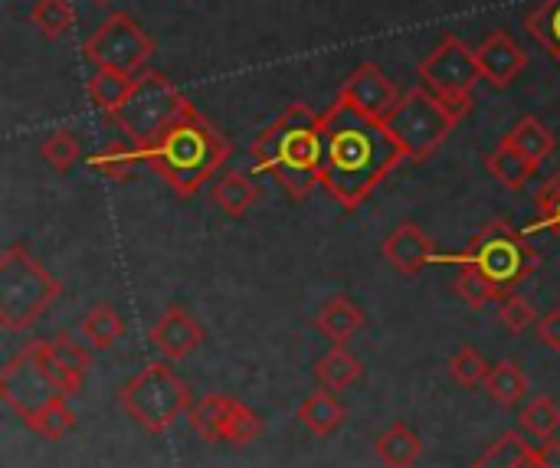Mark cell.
Masks as SVG:
<instances>
[{
  "label": "cell",
  "mask_w": 560,
  "mask_h": 468,
  "mask_svg": "<svg viewBox=\"0 0 560 468\" xmlns=\"http://www.w3.org/2000/svg\"><path fill=\"white\" fill-rule=\"evenodd\" d=\"M400 161L404 151L384 121L364 118L345 102L322 115V187L345 210H358Z\"/></svg>",
  "instance_id": "cell-1"
},
{
  "label": "cell",
  "mask_w": 560,
  "mask_h": 468,
  "mask_svg": "<svg viewBox=\"0 0 560 468\" xmlns=\"http://www.w3.org/2000/svg\"><path fill=\"white\" fill-rule=\"evenodd\" d=\"M253 164L259 174L276 177L292 200L308 197L322 187V115L305 102H292L256 134Z\"/></svg>",
  "instance_id": "cell-2"
},
{
  "label": "cell",
  "mask_w": 560,
  "mask_h": 468,
  "mask_svg": "<svg viewBox=\"0 0 560 468\" xmlns=\"http://www.w3.org/2000/svg\"><path fill=\"white\" fill-rule=\"evenodd\" d=\"M141 151L144 161L167 180L177 197H194L230 157L226 138L197 108H190L180 121H174L158 141Z\"/></svg>",
  "instance_id": "cell-3"
},
{
  "label": "cell",
  "mask_w": 560,
  "mask_h": 468,
  "mask_svg": "<svg viewBox=\"0 0 560 468\" xmlns=\"http://www.w3.org/2000/svg\"><path fill=\"white\" fill-rule=\"evenodd\" d=\"M463 112L433 95L430 89H407L394 112L384 118V131L394 138V144L404 151L407 161L423 164L430 161L440 144L456 131Z\"/></svg>",
  "instance_id": "cell-4"
},
{
  "label": "cell",
  "mask_w": 560,
  "mask_h": 468,
  "mask_svg": "<svg viewBox=\"0 0 560 468\" xmlns=\"http://www.w3.org/2000/svg\"><path fill=\"white\" fill-rule=\"evenodd\" d=\"M62 285L23 246H7L0 256V325L26 331L59 299Z\"/></svg>",
  "instance_id": "cell-5"
},
{
  "label": "cell",
  "mask_w": 560,
  "mask_h": 468,
  "mask_svg": "<svg viewBox=\"0 0 560 468\" xmlns=\"http://www.w3.org/2000/svg\"><path fill=\"white\" fill-rule=\"evenodd\" d=\"M190 98L177 92V85L158 72V69H144L135 75V85L128 92V98L121 102V108L112 115L115 125L131 138V144L148 148L151 141H158L174 121H180L190 112Z\"/></svg>",
  "instance_id": "cell-6"
},
{
  "label": "cell",
  "mask_w": 560,
  "mask_h": 468,
  "mask_svg": "<svg viewBox=\"0 0 560 468\" xmlns=\"http://www.w3.org/2000/svg\"><path fill=\"white\" fill-rule=\"evenodd\" d=\"M190 407H194L190 387L164 361L148 364L138 377H131L121 387L125 417L135 420L144 433H154V436L174 430L190 413Z\"/></svg>",
  "instance_id": "cell-7"
},
{
  "label": "cell",
  "mask_w": 560,
  "mask_h": 468,
  "mask_svg": "<svg viewBox=\"0 0 560 468\" xmlns=\"http://www.w3.org/2000/svg\"><path fill=\"white\" fill-rule=\"evenodd\" d=\"M456 262H469V266L482 269L509 295L525 279H532L538 272L541 253L509 220H495L472 239V246L466 253L456 256Z\"/></svg>",
  "instance_id": "cell-8"
},
{
  "label": "cell",
  "mask_w": 560,
  "mask_h": 468,
  "mask_svg": "<svg viewBox=\"0 0 560 468\" xmlns=\"http://www.w3.org/2000/svg\"><path fill=\"white\" fill-rule=\"evenodd\" d=\"M417 75L423 79V85L440 95L443 102H450L453 108H459L463 115L469 112L472 92L482 79L476 49H469L459 36H446L417 69Z\"/></svg>",
  "instance_id": "cell-9"
},
{
  "label": "cell",
  "mask_w": 560,
  "mask_h": 468,
  "mask_svg": "<svg viewBox=\"0 0 560 468\" xmlns=\"http://www.w3.org/2000/svg\"><path fill=\"white\" fill-rule=\"evenodd\" d=\"M154 52L151 36L128 16V13H112L105 16L95 33L85 39V56L98 69H118L128 75H138Z\"/></svg>",
  "instance_id": "cell-10"
},
{
  "label": "cell",
  "mask_w": 560,
  "mask_h": 468,
  "mask_svg": "<svg viewBox=\"0 0 560 468\" xmlns=\"http://www.w3.org/2000/svg\"><path fill=\"white\" fill-rule=\"evenodd\" d=\"M0 397L3 403L20 417V423L26 426L30 420H36L43 410H49L52 403L66 400V394L52 384V377L43 371V364L36 361V354L30 351V344L7 361L3 374H0Z\"/></svg>",
  "instance_id": "cell-11"
},
{
  "label": "cell",
  "mask_w": 560,
  "mask_h": 468,
  "mask_svg": "<svg viewBox=\"0 0 560 468\" xmlns=\"http://www.w3.org/2000/svg\"><path fill=\"white\" fill-rule=\"evenodd\" d=\"M30 351L36 354V361L43 364V371L52 377V384L66 394V397H79L85 387V374L92 367V354L69 338L66 331L52 335V338H36L30 341Z\"/></svg>",
  "instance_id": "cell-12"
},
{
  "label": "cell",
  "mask_w": 560,
  "mask_h": 468,
  "mask_svg": "<svg viewBox=\"0 0 560 468\" xmlns=\"http://www.w3.org/2000/svg\"><path fill=\"white\" fill-rule=\"evenodd\" d=\"M338 102H345L348 108H354L364 118L384 121L394 112V105L400 102V89L381 66L364 62L348 75V82L338 92Z\"/></svg>",
  "instance_id": "cell-13"
},
{
  "label": "cell",
  "mask_w": 560,
  "mask_h": 468,
  "mask_svg": "<svg viewBox=\"0 0 560 468\" xmlns=\"http://www.w3.org/2000/svg\"><path fill=\"white\" fill-rule=\"evenodd\" d=\"M476 59L482 69V79L492 89H509L528 66L525 49L515 43V36L509 30H492L479 46H476Z\"/></svg>",
  "instance_id": "cell-14"
},
{
  "label": "cell",
  "mask_w": 560,
  "mask_h": 468,
  "mask_svg": "<svg viewBox=\"0 0 560 468\" xmlns=\"http://www.w3.org/2000/svg\"><path fill=\"white\" fill-rule=\"evenodd\" d=\"M381 253H384V262H387L394 272H400V276H420V272L436 259L433 239H430L427 230L417 226V223H400V226H394V230L387 233Z\"/></svg>",
  "instance_id": "cell-15"
},
{
  "label": "cell",
  "mask_w": 560,
  "mask_h": 468,
  "mask_svg": "<svg viewBox=\"0 0 560 468\" xmlns=\"http://www.w3.org/2000/svg\"><path fill=\"white\" fill-rule=\"evenodd\" d=\"M151 344H154L167 361H184V358H190V354L203 344V328H200V321H197L187 308L171 305V308L158 318V325L151 328Z\"/></svg>",
  "instance_id": "cell-16"
},
{
  "label": "cell",
  "mask_w": 560,
  "mask_h": 468,
  "mask_svg": "<svg viewBox=\"0 0 560 468\" xmlns=\"http://www.w3.org/2000/svg\"><path fill=\"white\" fill-rule=\"evenodd\" d=\"M368 315L361 305H354L348 295H331L318 315H315V328L331 341V344H348L361 328H364Z\"/></svg>",
  "instance_id": "cell-17"
},
{
  "label": "cell",
  "mask_w": 560,
  "mask_h": 468,
  "mask_svg": "<svg viewBox=\"0 0 560 468\" xmlns=\"http://www.w3.org/2000/svg\"><path fill=\"white\" fill-rule=\"evenodd\" d=\"M299 423L312 433V436H331L341 430V423L348 420V407L331 394V390H315L308 394L299 410H295Z\"/></svg>",
  "instance_id": "cell-18"
},
{
  "label": "cell",
  "mask_w": 560,
  "mask_h": 468,
  "mask_svg": "<svg viewBox=\"0 0 560 468\" xmlns=\"http://www.w3.org/2000/svg\"><path fill=\"white\" fill-rule=\"evenodd\" d=\"M374 456L384 468H413L423 456V440L404 420H397L374 440Z\"/></svg>",
  "instance_id": "cell-19"
},
{
  "label": "cell",
  "mask_w": 560,
  "mask_h": 468,
  "mask_svg": "<svg viewBox=\"0 0 560 468\" xmlns=\"http://www.w3.org/2000/svg\"><path fill=\"white\" fill-rule=\"evenodd\" d=\"M361 374H364V364L345 344H331V351L315 361V381L331 394L354 387L361 381Z\"/></svg>",
  "instance_id": "cell-20"
},
{
  "label": "cell",
  "mask_w": 560,
  "mask_h": 468,
  "mask_svg": "<svg viewBox=\"0 0 560 468\" xmlns=\"http://www.w3.org/2000/svg\"><path fill=\"white\" fill-rule=\"evenodd\" d=\"M233 407H236L233 397L207 394V397H200V400L190 407L187 423H190V430H194L200 440H207V443H223V430H226V423H230Z\"/></svg>",
  "instance_id": "cell-21"
},
{
  "label": "cell",
  "mask_w": 560,
  "mask_h": 468,
  "mask_svg": "<svg viewBox=\"0 0 560 468\" xmlns=\"http://www.w3.org/2000/svg\"><path fill=\"white\" fill-rule=\"evenodd\" d=\"M489 174L509 187V190H522L525 184H532V177L538 174V164L532 157H525L518 148H512L509 141H502L492 154H489Z\"/></svg>",
  "instance_id": "cell-22"
},
{
  "label": "cell",
  "mask_w": 560,
  "mask_h": 468,
  "mask_svg": "<svg viewBox=\"0 0 560 468\" xmlns=\"http://www.w3.org/2000/svg\"><path fill=\"white\" fill-rule=\"evenodd\" d=\"M528 387H532L528 384V374L518 367V361H499V364H492V371H489V377L482 384V390L489 394V400L499 403V407L522 403L525 394H528Z\"/></svg>",
  "instance_id": "cell-23"
},
{
  "label": "cell",
  "mask_w": 560,
  "mask_h": 468,
  "mask_svg": "<svg viewBox=\"0 0 560 468\" xmlns=\"http://www.w3.org/2000/svg\"><path fill=\"white\" fill-rule=\"evenodd\" d=\"M502 141H509L512 148H518L525 157H532L538 167L545 164V157H551L555 154V148H558V141H555V134H551V128L541 121V118H535V115H525Z\"/></svg>",
  "instance_id": "cell-24"
},
{
  "label": "cell",
  "mask_w": 560,
  "mask_h": 468,
  "mask_svg": "<svg viewBox=\"0 0 560 468\" xmlns=\"http://www.w3.org/2000/svg\"><path fill=\"white\" fill-rule=\"evenodd\" d=\"M210 197H213V203H217L226 217H246L249 207L259 200V190H256V184H253L246 174L226 171V174L213 184Z\"/></svg>",
  "instance_id": "cell-25"
},
{
  "label": "cell",
  "mask_w": 560,
  "mask_h": 468,
  "mask_svg": "<svg viewBox=\"0 0 560 468\" xmlns=\"http://www.w3.org/2000/svg\"><path fill=\"white\" fill-rule=\"evenodd\" d=\"M131 85H135V75L118 72V69H98L95 66V72L89 75V85L85 89H89V98L95 102L98 112L115 115L121 108V102L128 98Z\"/></svg>",
  "instance_id": "cell-26"
},
{
  "label": "cell",
  "mask_w": 560,
  "mask_h": 468,
  "mask_svg": "<svg viewBox=\"0 0 560 468\" xmlns=\"http://www.w3.org/2000/svg\"><path fill=\"white\" fill-rule=\"evenodd\" d=\"M79 335H82V341H85L92 351H112V348L121 341V335H125V321H121V315H118L112 305H95V308L82 318Z\"/></svg>",
  "instance_id": "cell-27"
},
{
  "label": "cell",
  "mask_w": 560,
  "mask_h": 468,
  "mask_svg": "<svg viewBox=\"0 0 560 468\" xmlns=\"http://www.w3.org/2000/svg\"><path fill=\"white\" fill-rule=\"evenodd\" d=\"M141 161H144V151L138 144H125V141H112L89 157V164L112 180H128Z\"/></svg>",
  "instance_id": "cell-28"
},
{
  "label": "cell",
  "mask_w": 560,
  "mask_h": 468,
  "mask_svg": "<svg viewBox=\"0 0 560 468\" xmlns=\"http://www.w3.org/2000/svg\"><path fill=\"white\" fill-rule=\"evenodd\" d=\"M456 292H459V299H463L466 305H472V308H482V305H489V302H502V299H505V292H502L482 269H476V266H469V262H459Z\"/></svg>",
  "instance_id": "cell-29"
},
{
  "label": "cell",
  "mask_w": 560,
  "mask_h": 468,
  "mask_svg": "<svg viewBox=\"0 0 560 468\" xmlns=\"http://www.w3.org/2000/svg\"><path fill=\"white\" fill-rule=\"evenodd\" d=\"M446 371H450V377H453L459 387H466V390H476V387H482V384H486V377H489L492 364L486 361V354H482L479 348H472V344H463V348H459V351L450 358Z\"/></svg>",
  "instance_id": "cell-30"
},
{
  "label": "cell",
  "mask_w": 560,
  "mask_h": 468,
  "mask_svg": "<svg viewBox=\"0 0 560 468\" xmlns=\"http://www.w3.org/2000/svg\"><path fill=\"white\" fill-rule=\"evenodd\" d=\"M525 26L548 52H555V59L560 62V0H541L525 16Z\"/></svg>",
  "instance_id": "cell-31"
},
{
  "label": "cell",
  "mask_w": 560,
  "mask_h": 468,
  "mask_svg": "<svg viewBox=\"0 0 560 468\" xmlns=\"http://www.w3.org/2000/svg\"><path fill=\"white\" fill-rule=\"evenodd\" d=\"M518 426H522L528 436L541 440V443H545V440H555V433L560 430V407L551 397H535V400L522 410Z\"/></svg>",
  "instance_id": "cell-32"
},
{
  "label": "cell",
  "mask_w": 560,
  "mask_h": 468,
  "mask_svg": "<svg viewBox=\"0 0 560 468\" xmlns=\"http://www.w3.org/2000/svg\"><path fill=\"white\" fill-rule=\"evenodd\" d=\"M72 426H75V413H72V407H69V397L59 400V403H52L49 410H43L36 420L26 423V430H30L33 436H39V440H46V443L66 440V436L72 433Z\"/></svg>",
  "instance_id": "cell-33"
},
{
  "label": "cell",
  "mask_w": 560,
  "mask_h": 468,
  "mask_svg": "<svg viewBox=\"0 0 560 468\" xmlns=\"http://www.w3.org/2000/svg\"><path fill=\"white\" fill-rule=\"evenodd\" d=\"M532 449L535 446H528L522 433H505L486 446V453L472 463V468H512L515 463H522Z\"/></svg>",
  "instance_id": "cell-34"
},
{
  "label": "cell",
  "mask_w": 560,
  "mask_h": 468,
  "mask_svg": "<svg viewBox=\"0 0 560 468\" xmlns=\"http://www.w3.org/2000/svg\"><path fill=\"white\" fill-rule=\"evenodd\" d=\"M30 23L46 36V39H59L62 33H69L72 26V7L66 0H36Z\"/></svg>",
  "instance_id": "cell-35"
},
{
  "label": "cell",
  "mask_w": 560,
  "mask_h": 468,
  "mask_svg": "<svg viewBox=\"0 0 560 468\" xmlns=\"http://www.w3.org/2000/svg\"><path fill=\"white\" fill-rule=\"evenodd\" d=\"M43 161H46L49 171L66 174V171L79 161V141H75V134L66 131V128L52 131V134L43 141Z\"/></svg>",
  "instance_id": "cell-36"
},
{
  "label": "cell",
  "mask_w": 560,
  "mask_h": 468,
  "mask_svg": "<svg viewBox=\"0 0 560 468\" xmlns=\"http://www.w3.org/2000/svg\"><path fill=\"white\" fill-rule=\"evenodd\" d=\"M259 433H262L259 413L236 400V407H233V413H230V423H226V430H223V443H226V446H249V443L259 440Z\"/></svg>",
  "instance_id": "cell-37"
},
{
  "label": "cell",
  "mask_w": 560,
  "mask_h": 468,
  "mask_svg": "<svg viewBox=\"0 0 560 468\" xmlns=\"http://www.w3.org/2000/svg\"><path fill=\"white\" fill-rule=\"evenodd\" d=\"M535 305L525 299V295H518V292H509L505 299H502V305H499V321L512 331V335H522V331H528L532 325H535Z\"/></svg>",
  "instance_id": "cell-38"
},
{
  "label": "cell",
  "mask_w": 560,
  "mask_h": 468,
  "mask_svg": "<svg viewBox=\"0 0 560 468\" xmlns=\"http://www.w3.org/2000/svg\"><path fill=\"white\" fill-rule=\"evenodd\" d=\"M538 226L551 230L560 236V174H555L541 190H538Z\"/></svg>",
  "instance_id": "cell-39"
},
{
  "label": "cell",
  "mask_w": 560,
  "mask_h": 468,
  "mask_svg": "<svg viewBox=\"0 0 560 468\" xmlns=\"http://www.w3.org/2000/svg\"><path fill=\"white\" fill-rule=\"evenodd\" d=\"M535 328H538V341H541L548 351H558L560 354V305L558 308H551L548 315H541Z\"/></svg>",
  "instance_id": "cell-40"
},
{
  "label": "cell",
  "mask_w": 560,
  "mask_h": 468,
  "mask_svg": "<svg viewBox=\"0 0 560 468\" xmlns=\"http://www.w3.org/2000/svg\"><path fill=\"white\" fill-rule=\"evenodd\" d=\"M535 456L541 468H560V440H545L541 446H535Z\"/></svg>",
  "instance_id": "cell-41"
},
{
  "label": "cell",
  "mask_w": 560,
  "mask_h": 468,
  "mask_svg": "<svg viewBox=\"0 0 560 468\" xmlns=\"http://www.w3.org/2000/svg\"><path fill=\"white\" fill-rule=\"evenodd\" d=\"M512 468H541V463H538V456H535V449H532L522 463H515Z\"/></svg>",
  "instance_id": "cell-42"
},
{
  "label": "cell",
  "mask_w": 560,
  "mask_h": 468,
  "mask_svg": "<svg viewBox=\"0 0 560 468\" xmlns=\"http://www.w3.org/2000/svg\"><path fill=\"white\" fill-rule=\"evenodd\" d=\"M92 3H112V0H92Z\"/></svg>",
  "instance_id": "cell-43"
}]
</instances>
